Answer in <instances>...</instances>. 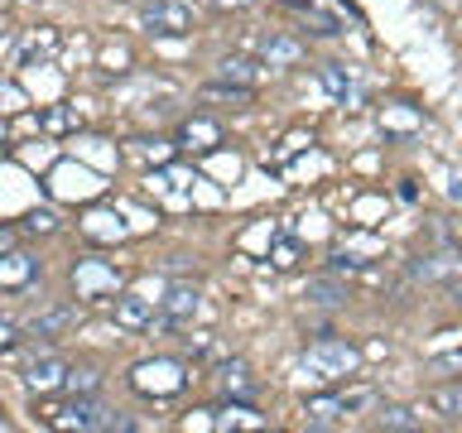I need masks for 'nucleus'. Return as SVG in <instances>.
Masks as SVG:
<instances>
[{
    "instance_id": "25",
    "label": "nucleus",
    "mask_w": 462,
    "mask_h": 433,
    "mask_svg": "<svg viewBox=\"0 0 462 433\" xmlns=\"http://www.w3.org/2000/svg\"><path fill=\"white\" fill-rule=\"evenodd\" d=\"M78 121H82V115L72 111V106H63V111H49V121H43V125H49V130H63V125H78Z\"/></svg>"
},
{
    "instance_id": "14",
    "label": "nucleus",
    "mask_w": 462,
    "mask_h": 433,
    "mask_svg": "<svg viewBox=\"0 0 462 433\" xmlns=\"http://www.w3.org/2000/svg\"><path fill=\"white\" fill-rule=\"evenodd\" d=\"M424 419H419L410 404H385L381 410V419H375V428H390V433H414Z\"/></svg>"
},
{
    "instance_id": "10",
    "label": "nucleus",
    "mask_w": 462,
    "mask_h": 433,
    "mask_svg": "<svg viewBox=\"0 0 462 433\" xmlns=\"http://www.w3.org/2000/svg\"><path fill=\"white\" fill-rule=\"evenodd\" d=\"M116 323L121 327H154V303L140 294H121L116 299Z\"/></svg>"
},
{
    "instance_id": "24",
    "label": "nucleus",
    "mask_w": 462,
    "mask_h": 433,
    "mask_svg": "<svg viewBox=\"0 0 462 433\" xmlns=\"http://www.w3.org/2000/svg\"><path fill=\"white\" fill-rule=\"evenodd\" d=\"M274 270H289V265H294V260H299V245H289V241H280V245H274Z\"/></svg>"
},
{
    "instance_id": "9",
    "label": "nucleus",
    "mask_w": 462,
    "mask_h": 433,
    "mask_svg": "<svg viewBox=\"0 0 462 433\" xmlns=\"http://www.w3.org/2000/svg\"><path fill=\"white\" fill-rule=\"evenodd\" d=\"M260 58H265L270 68H294L303 58V43L289 39V34H265L260 39Z\"/></svg>"
},
{
    "instance_id": "7",
    "label": "nucleus",
    "mask_w": 462,
    "mask_h": 433,
    "mask_svg": "<svg viewBox=\"0 0 462 433\" xmlns=\"http://www.w3.org/2000/svg\"><path fill=\"white\" fill-rule=\"evenodd\" d=\"M63 381H68V361L63 356H39L34 366L24 371V385L39 390V395H43V390H58Z\"/></svg>"
},
{
    "instance_id": "26",
    "label": "nucleus",
    "mask_w": 462,
    "mask_h": 433,
    "mask_svg": "<svg viewBox=\"0 0 462 433\" xmlns=\"http://www.w3.org/2000/svg\"><path fill=\"white\" fill-rule=\"evenodd\" d=\"M328 270H332V274H352V270H361V260H352V255H332Z\"/></svg>"
},
{
    "instance_id": "15",
    "label": "nucleus",
    "mask_w": 462,
    "mask_h": 433,
    "mask_svg": "<svg viewBox=\"0 0 462 433\" xmlns=\"http://www.w3.org/2000/svg\"><path fill=\"white\" fill-rule=\"evenodd\" d=\"M217 140H222V130H217L212 121H202V115L183 125V144H193V150H212Z\"/></svg>"
},
{
    "instance_id": "17",
    "label": "nucleus",
    "mask_w": 462,
    "mask_h": 433,
    "mask_svg": "<svg viewBox=\"0 0 462 433\" xmlns=\"http://www.w3.org/2000/svg\"><path fill=\"white\" fill-rule=\"evenodd\" d=\"M222 78L251 87V82H255V63H245V58H222Z\"/></svg>"
},
{
    "instance_id": "12",
    "label": "nucleus",
    "mask_w": 462,
    "mask_h": 433,
    "mask_svg": "<svg viewBox=\"0 0 462 433\" xmlns=\"http://www.w3.org/2000/svg\"><path fill=\"white\" fill-rule=\"evenodd\" d=\"M303 299H309V303H328V309H332V303H346V284L332 270L328 274H313L309 289H303Z\"/></svg>"
},
{
    "instance_id": "13",
    "label": "nucleus",
    "mask_w": 462,
    "mask_h": 433,
    "mask_svg": "<svg viewBox=\"0 0 462 433\" xmlns=\"http://www.w3.org/2000/svg\"><path fill=\"white\" fill-rule=\"evenodd\" d=\"M457 270H462V245H457V251H448V255H424L414 265L419 280H448V274H457Z\"/></svg>"
},
{
    "instance_id": "16",
    "label": "nucleus",
    "mask_w": 462,
    "mask_h": 433,
    "mask_svg": "<svg viewBox=\"0 0 462 433\" xmlns=\"http://www.w3.org/2000/svg\"><path fill=\"white\" fill-rule=\"evenodd\" d=\"M429 410H433V414H443V419H462V385L433 390V395H429Z\"/></svg>"
},
{
    "instance_id": "4",
    "label": "nucleus",
    "mask_w": 462,
    "mask_h": 433,
    "mask_svg": "<svg viewBox=\"0 0 462 433\" xmlns=\"http://www.w3.org/2000/svg\"><path fill=\"white\" fill-rule=\"evenodd\" d=\"M179 385H183L179 361H144V366H135V390H159V395H173Z\"/></svg>"
},
{
    "instance_id": "27",
    "label": "nucleus",
    "mask_w": 462,
    "mask_h": 433,
    "mask_svg": "<svg viewBox=\"0 0 462 433\" xmlns=\"http://www.w3.org/2000/svg\"><path fill=\"white\" fill-rule=\"evenodd\" d=\"M14 342V323H10V318H0V346H10Z\"/></svg>"
},
{
    "instance_id": "6",
    "label": "nucleus",
    "mask_w": 462,
    "mask_h": 433,
    "mask_svg": "<svg viewBox=\"0 0 462 433\" xmlns=\"http://www.w3.org/2000/svg\"><path fill=\"white\" fill-rule=\"evenodd\" d=\"M217 385H222V390H226L231 400H255V390H260V381L251 375V366H245L241 356H231L226 366L217 371Z\"/></svg>"
},
{
    "instance_id": "21",
    "label": "nucleus",
    "mask_w": 462,
    "mask_h": 433,
    "mask_svg": "<svg viewBox=\"0 0 462 433\" xmlns=\"http://www.w3.org/2000/svg\"><path fill=\"white\" fill-rule=\"evenodd\" d=\"M222 424H236V428H265V419H260V414H251V410H241V404H231Z\"/></svg>"
},
{
    "instance_id": "8",
    "label": "nucleus",
    "mask_w": 462,
    "mask_h": 433,
    "mask_svg": "<svg viewBox=\"0 0 462 433\" xmlns=\"http://www.w3.org/2000/svg\"><path fill=\"white\" fill-rule=\"evenodd\" d=\"M39 274V260H29L24 251H5L0 255V289H24Z\"/></svg>"
},
{
    "instance_id": "1",
    "label": "nucleus",
    "mask_w": 462,
    "mask_h": 433,
    "mask_svg": "<svg viewBox=\"0 0 462 433\" xmlns=\"http://www.w3.org/2000/svg\"><path fill=\"white\" fill-rule=\"evenodd\" d=\"M303 366H309L318 381H342V375H352L361 366V352L346 337H318L309 346V356H303Z\"/></svg>"
},
{
    "instance_id": "31",
    "label": "nucleus",
    "mask_w": 462,
    "mask_h": 433,
    "mask_svg": "<svg viewBox=\"0 0 462 433\" xmlns=\"http://www.w3.org/2000/svg\"><path fill=\"white\" fill-rule=\"evenodd\" d=\"M222 5H245V0H222Z\"/></svg>"
},
{
    "instance_id": "20",
    "label": "nucleus",
    "mask_w": 462,
    "mask_h": 433,
    "mask_svg": "<svg viewBox=\"0 0 462 433\" xmlns=\"http://www.w3.org/2000/svg\"><path fill=\"white\" fill-rule=\"evenodd\" d=\"M342 410L346 414H356V410H366V404H371V385H352V390H342Z\"/></svg>"
},
{
    "instance_id": "22",
    "label": "nucleus",
    "mask_w": 462,
    "mask_h": 433,
    "mask_svg": "<svg viewBox=\"0 0 462 433\" xmlns=\"http://www.w3.org/2000/svg\"><path fill=\"white\" fill-rule=\"evenodd\" d=\"M323 87L332 97H346V72H342V63H328L323 68Z\"/></svg>"
},
{
    "instance_id": "11",
    "label": "nucleus",
    "mask_w": 462,
    "mask_h": 433,
    "mask_svg": "<svg viewBox=\"0 0 462 433\" xmlns=\"http://www.w3.org/2000/svg\"><path fill=\"white\" fill-rule=\"evenodd\" d=\"M303 414H309V428H337L342 419H346V410H342L337 395H313Z\"/></svg>"
},
{
    "instance_id": "18",
    "label": "nucleus",
    "mask_w": 462,
    "mask_h": 433,
    "mask_svg": "<svg viewBox=\"0 0 462 433\" xmlns=\"http://www.w3.org/2000/svg\"><path fill=\"white\" fill-rule=\"evenodd\" d=\"M24 231H34V236H53V231H58V216H53L49 207H39V212L24 216Z\"/></svg>"
},
{
    "instance_id": "29",
    "label": "nucleus",
    "mask_w": 462,
    "mask_h": 433,
    "mask_svg": "<svg viewBox=\"0 0 462 433\" xmlns=\"http://www.w3.org/2000/svg\"><path fill=\"white\" fill-rule=\"evenodd\" d=\"M289 5H303V10H309V5H313V0H289Z\"/></svg>"
},
{
    "instance_id": "23",
    "label": "nucleus",
    "mask_w": 462,
    "mask_h": 433,
    "mask_svg": "<svg viewBox=\"0 0 462 433\" xmlns=\"http://www.w3.org/2000/svg\"><path fill=\"white\" fill-rule=\"evenodd\" d=\"M303 20H309L313 24V34H337V20H332V14H318V10H309V14H303Z\"/></svg>"
},
{
    "instance_id": "30",
    "label": "nucleus",
    "mask_w": 462,
    "mask_h": 433,
    "mask_svg": "<svg viewBox=\"0 0 462 433\" xmlns=\"http://www.w3.org/2000/svg\"><path fill=\"white\" fill-rule=\"evenodd\" d=\"M453 198H462V179H457V183H453Z\"/></svg>"
},
{
    "instance_id": "3",
    "label": "nucleus",
    "mask_w": 462,
    "mask_h": 433,
    "mask_svg": "<svg viewBox=\"0 0 462 433\" xmlns=\"http://www.w3.org/2000/svg\"><path fill=\"white\" fill-rule=\"evenodd\" d=\"M58 428H125V419H111V410L92 395H78L63 414L53 419Z\"/></svg>"
},
{
    "instance_id": "19",
    "label": "nucleus",
    "mask_w": 462,
    "mask_h": 433,
    "mask_svg": "<svg viewBox=\"0 0 462 433\" xmlns=\"http://www.w3.org/2000/svg\"><path fill=\"white\" fill-rule=\"evenodd\" d=\"M97 381H101L97 371H78V366H68V381H63V390H72V395H87V390H97Z\"/></svg>"
},
{
    "instance_id": "28",
    "label": "nucleus",
    "mask_w": 462,
    "mask_h": 433,
    "mask_svg": "<svg viewBox=\"0 0 462 433\" xmlns=\"http://www.w3.org/2000/svg\"><path fill=\"white\" fill-rule=\"evenodd\" d=\"M5 251H14V231L0 226V255H5Z\"/></svg>"
},
{
    "instance_id": "2",
    "label": "nucleus",
    "mask_w": 462,
    "mask_h": 433,
    "mask_svg": "<svg viewBox=\"0 0 462 433\" xmlns=\"http://www.w3.org/2000/svg\"><path fill=\"white\" fill-rule=\"evenodd\" d=\"M140 24L150 29V34L183 39V34H193V10H188L183 0H154V5L140 10Z\"/></svg>"
},
{
    "instance_id": "5",
    "label": "nucleus",
    "mask_w": 462,
    "mask_h": 433,
    "mask_svg": "<svg viewBox=\"0 0 462 433\" xmlns=\"http://www.w3.org/2000/svg\"><path fill=\"white\" fill-rule=\"evenodd\" d=\"M78 323V309L72 303H63V309H49V313H39V318H29V337H39V342H58L63 332Z\"/></svg>"
}]
</instances>
